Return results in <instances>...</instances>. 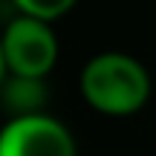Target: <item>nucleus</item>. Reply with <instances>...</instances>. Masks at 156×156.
Returning a JSON list of instances; mask_svg holds the SVG:
<instances>
[{
  "instance_id": "f257e3e1",
  "label": "nucleus",
  "mask_w": 156,
  "mask_h": 156,
  "mask_svg": "<svg viewBox=\"0 0 156 156\" xmlns=\"http://www.w3.org/2000/svg\"><path fill=\"white\" fill-rule=\"evenodd\" d=\"M81 95L93 110L107 116H130L142 110L151 95L145 64L124 52H98L81 69Z\"/></svg>"
},
{
  "instance_id": "f03ea898",
  "label": "nucleus",
  "mask_w": 156,
  "mask_h": 156,
  "mask_svg": "<svg viewBox=\"0 0 156 156\" xmlns=\"http://www.w3.org/2000/svg\"><path fill=\"white\" fill-rule=\"evenodd\" d=\"M0 55H3L9 75L44 81V75L58 61V38L49 23L17 15L15 20H9V26L3 32Z\"/></svg>"
},
{
  "instance_id": "7ed1b4c3",
  "label": "nucleus",
  "mask_w": 156,
  "mask_h": 156,
  "mask_svg": "<svg viewBox=\"0 0 156 156\" xmlns=\"http://www.w3.org/2000/svg\"><path fill=\"white\" fill-rule=\"evenodd\" d=\"M0 156H75V139L67 124L46 113L20 116L6 122Z\"/></svg>"
},
{
  "instance_id": "20e7f679",
  "label": "nucleus",
  "mask_w": 156,
  "mask_h": 156,
  "mask_svg": "<svg viewBox=\"0 0 156 156\" xmlns=\"http://www.w3.org/2000/svg\"><path fill=\"white\" fill-rule=\"evenodd\" d=\"M3 101H6V107L12 110V119L38 116V113H41V104L46 101L44 81L9 75V81H6V93H3Z\"/></svg>"
},
{
  "instance_id": "39448f33",
  "label": "nucleus",
  "mask_w": 156,
  "mask_h": 156,
  "mask_svg": "<svg viewBox=\"0 0 156 156\" xmlns=\"http://www.w3.org/2000/svg\"><path fill=\"white\" fill-rule=\"evenodd\" d=\"M69 9H73V0H17V12L41 23L58 20Z\"/></svg>"
}]
</instances>
